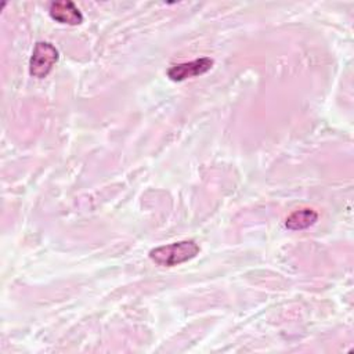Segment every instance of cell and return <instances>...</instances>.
Segmentation results:
<instances>
[{"mask_svg":"<svg viewBox=\"0 0 354 354\" xmlns=\"http://www.w3.org/2000/svg\"><path fill=\"white\" fill-rule=\"evenodd\" d=\"M213 64L214 61L210 57H202L189 62L174 64L167 69V77L173 82H183L191 77H196L209 72Z\"/></svg>","mask_w":354,"mask_h":354,"instance_id":"3","label":"cell"},{"mask_svg":"<svg viewBox=\"0 0 354 354\" xmlns=\"http://www.w3.org/2000/svg\"><path fill=\"white\" fill-rule=\"evenodd\" d=\"M59 58L58 50L48 41H37L35 44L30 61L29 75L36 79H44Z\"/></svg>","mask_w":354,"mask_h":354,"instance_id":"2","label":"cell"},{"mask_svg":"<svg viewBox=\"0 0 354 354\" xmlns=\"http://www.w3.org/2000/svg\"><path fill=\"white\" fill-rule=\"evenodd\" d=\"M48 14L55 22H59V24L80 25L83 22L82 12L71 0L53 1L48 7Z\"/></svg>","mask_w":354,"mask_h":354,"instance_id":"4","label":"cell"},{"mask_svg":"<svg viewBox=\"0 0 354 354\" xmlns=\"http://www.w3.org/2000/svg\"><path fill=\"white\" fill-rule=\"evenodd\" d=\"M318 220V213L313 209L304 207L300 210H295L285 220V227L292 231H300L311 227Z\"/></svg>","mask_w":354,"mask_h":354,"instance_id":"5","label":"cell"},{"mask_svg":"<svg viewBox=\"0 0 354 354\" xmlns=\"http://www.w3.org/2000/svg\"><path fill=\"white\" fill-rule=\"evenodd\" d=\"M201 252L199 245L192 239L178 241L167 245L158 246L149 252V259L162 267H174L181 263L189 261Z\"/></svg>","mask_w":354,"mask_h":354,"instance_id":"1","label":"cell"}]
</instances>
